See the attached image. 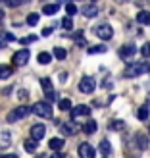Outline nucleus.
Wrapping results in <instances>:
<instances>
[{
  "instance_id": "obj_24",
  "label": "nucleus",
  "mask_w": 150,
  "mask_h": 158,
  "mask_svg": "<svg viewBox=\"0 0 150 158\" xmlns=\"http://www.w3.org/2000/svg\"><path fill=\"white\" fill-rule=\"evenodd\" d=\"M135 139H137V145H139V148H140V151H144V148L148 147V139L143 135V133H139V135H137Z\"/></svg>"
},
{
  "instance_id": "obj_25",
  "label": "nucleus",
  "mask_w": 150,
  "mask_h": 158,
  "mask_svg": "<svg viewBox=\"0 0 150 158\" xmlns=\"http://www.w3.org/2000/svg\"><path fill=\"white\" fill-rule=\"evenodd\" d=\"M39 19H41V14H37V12H33V14L27 15V23H29L31 27H35L37 23H39Z\"/></svg>"
},
{
  "instance_id": "obj_1",
  "label": "nucleus",
  "mask_w": 150,
  "mask_h": 158,
  "mask_svg": "<svg viewBox=\"0 0 150 158\" xmlns=\"http://www.w3.org/2000/svg\"><path fill=\"white\" fill-rule=\"evenodd\" d=\"M146 72H150V64H146V62H131V64L125 68L123 75L125 77H139Z\"/></svg>"
},
{
  "instance_id": "obj_19",
  "label": "nucleus",
  "mask_w": 150,
  "mask_h": 158,
  "mask_svg": "<svg viewBox=\"0 0 150 158\" xmlns=\"http://www.w3.org/2000/svg\"><path fill=\"white\" fill-rule=\"evenodd\" d=\"M58 10H60V4H46V6L43 8V14H44V15H54Z\"/></svg>"
},
{
  "instance_id": "obj_39",
  "label": "nucleus",
  "mask_w": 150,
  "mask_h": 158,
  "mask_svg": "<svg viewBox=\"0 0 150 158\" xmlns=\"http://www.w3.org/2000/svg\"><path fill=\"white\" fill-rule=\"evenodd\" d=\"M2 158H18V154H4Z\"/></svg>"
},
{
  "instance_id": "obj_18",
  "label": "nucleus",
  "mask_w": 150,
  "mask_h": 158,
  "mask_svg": "<svg viewBox=\"0 0 150 158\" xmlns=\"http://www.w3.org/2000/svg\"><path fill=\"white\" fill-rule=\"evenodd\" d=\"M96 129H98V125H96V122H94V120H89V122H87V123L83 125V131L87 133V135H91V133H94Z\"/></svg>"
},
{
  "instance_id": "obj_31",
  "label": "nucleus",
  "mask_w": 150,
  "mask_h": 158,
  "mask_svg": "<svg viewBox=\"0 0 150 158\" xmlns=\"http://www.w3.org/2000/svg\"><path fill=\"white\" fill-rule=\"evenodd\" d=\"M110 129H116V131L123 129V122H121V120H114L112 123H110Z\"/></svg>"
},
{
  "instance_id": "obj_23",
  "label": "nucleus",
  "mask_w": 150,
  "mask_h": 158,
  "mask_svg": "<svg viewBox=\"0 0 150 158\" xmlns=\"http://www.w3.org/2000/svg\"><path fill=\"white\" fill-rule=\"evenodd\" d=\"M60 129H62L64 135H73V133L77 131V127H75V125H71V123H62Z\"/></svg>"
},
{
  "instance_id": "obj_34",
  "label": "nucleus",
  "mask_w": 150,
  "mask_h": 158,
  "mask_svg": "<svg viewBox=\"0 0 150 158\" xmlns=\"http://www.w3.org/2000/svg\"><path fill=\"white\" fill-rule=\"evenodd\" d=\"M37 41V35H29L25 39H19V44H27V43H35Z\"/></svg>"
},
{
  "instance_id": "obj_12",
  "label": "nucleus",
  "mask_w": 150,
  "mask_h": 158,
  "mask_svg": "<svg viewBox=\"0 0 150 158\" xmlns=\"http://www.w3.org/2000/svg\"><path fill=\"white\" fill-rule=\"evenodd\" d=\"M81 14L85 15V18H94V15H98V6H96V4L83 6V8H81Z\"/></svg>"
},
{
  "instance_id": "obj_37",
  "label": "nucleus",
  "mask_w": 150,
  "mask_h": 158,
  "mask_svg": "<svg viewBox=\"0 0 150 158\" xmlns=\"http://www.w3.org/2000/svg\"><path fill=\"white\" fill-rule=\"evenodd\" d=\"M67 79H69V73H60V81L62 83H66Z\"/></svg>"
},
{
  "instance_id": "obj_15",
  "label": "nucleus",
  "mask_w": 150,
  "mask_h": 158,
  "mask_svg": "<svg viewBox=\"0 0 150 158\" xmlns=\"http://www.w3.org/2000/svg\"><path fill=\"white\" fill-rule=\"evenodd\" d=\"M137 21L140 23V25H150V12H146V10L139 12L137 14Z\"/></svg>"
},
{
  "instance_id": "obj_10",
  "label": "nucleus",
  "mask_w": 150,
  "mask_h": 158,
  "mask_svg": "<svg viewBox=\"0 0 150 158\" xmlns=\"http://www.w3.org/2000/svg\"><path fill=\"white\" fill-rule=\"evenodd\" d=\"M77 152H79V156H81V158H94V148L89 143H81V145H79V148H77Z\"/></svg>"
},
{
  "instance_id": "obj_27",
  "label": "nucleus",
  "mask_w": 150,
  "mask_h": 158,
  "mask_svg": "<svg viewBox=\"0 0 150 158\" xmlns=\"http://www.w3.org/2000/svg\"><path fill=\"white\" fill-rule=\"evenodd\" d=\"M62 27H64L66 31H71V29H73V21H71V18H69V15L62 19Z\"/></svg>"
},
{
  "instance_id": "obj_36",
  "label": "nucleus",
  "mask_w": 150,
  "mask_h": 158,
  "mask_svg": "<svg viewBox=\"0 0 150 158\" xmlns=\"http://www.w3.org/2000/svg\"><path fill=\"white\" fill-rule=\"evenodd\" d=\"M48 35H52V27H44L43 29V37H48Z\"/></svg>"
},
{
  "instance_id": "obj_21",
  "label": "nucleus",
  "mask_w": 150,
  "mask_h": 158,
  "mask_svg": "<svg viewBox=\"0 0 150 158\" xmlns=\"http://www.w3.org/2000/svg\"><path fill=\"white\" fill-rule=\"evenodd\" d=\"M100 152L104 154V156H108L110 152H112V145H110L108 139H102V141H100Z\"/></svg>"
},
{
  "instance_id": "obj_2",
  "label": "nucleus",
  "mask_w": 150,
  "mask_h": 158,
  "mask_svg": "<svg viewBox=\"0 0 150 158\" xmlns=\"http://www.w3.org/2000/svg\"><path fill=\"white\" fill-rule=\"evenodd\" d=\"M33 112L37 116H41V118H52V106H50V102L48 100H41V102H35V106H33Z\"/></svg>"
},
{
  "instance_id": "obj_4",
  "label": "nucleus",
  "mask_w": 150,
  "mask_h": 158,
  "mask_svg": "<svg viewBox=\"0 0 150 158\" xmlns=\"http://www.w3.org/2000/svg\"><path fill=\"white\" fill-rule=\"evenodd\" d=\"M94 35L102 41H110V39L114 37V29L112 25H108V23H102V25H96L94 27Z\"/></svg>"
},
{
  "instance_id": "obj_13",
  "label": "nucleus",
  "mask_w": 150,
  "mask_h": 158,
  "mask_svg": "<svg viewBox=\"0 0 150 158\" xmlns=\"http://www.w3.org/2000/svg\"><path fill=\"white\" fill-rule=\"evenodd\" d=\"M12 145V133L10 131H2L0 133V151H4Z\"/></svg>"
},
{
  "instance_id": "obj_11",
  "label": "nucleus",
  "mask_w": 150,
  "mask_h": 158,
  "mask_svg": "<svg viewBox=\"0 0 150 158\" xmlns=\"http://www.w3.org/2000/svg\"><path fill=\"white\" fill-rule=\"evenodd\" d=\"M44 133H46V127H44L43 123H35L33 127H31V137L37 139V141H41L44 137Z\"/></svg>"
},
{
  "instance_id": "obj_33",
  "label": "nucleus",
  "mask_w": 150,
  "mask_h": 158,
  "mask_svg": "<svg viewBox=\"0 0 150 158\" xmlns=\"http://www.w3.org/2000/svg\"><path fill=\"white\" fill-rule=\"evenodd\" d=\"M25 0H4V4L6 6H12V8H15V6H21Z\"/></svg>"
},
{
  "instance_id": "obj_16",
  "label": "nucleus",
  "mask_w": 150,
  "mask_h": 158,
  "mask_svg": "<svg viewBox=\"0 0 150 158\" xmlns=\"http://www.w3.org/2000/svg\"><path fill=\"white\" fill-rule=\"evenodd\" d=\"M52 56L56 58V60H66L67 58V50L62 48V46H56V48L52 50Z\"/></svg>"
},
{
  "instance_id": "obj_20",
  "label": "nucleus",
  "mask_w": 150,
  "mask_h": 158,
  "mask_svg": "<svg viewBox=\"0 0 150 158\" xmlns=\"http://www.w3.org/2000/svg\"><path fill=\"white\" fill-rule=\"evenodd\" d=\"M148 116H150L148 106H140V108L137 110V118H139L140 122H146V120H148Z\"/></svg>"
},
{
  "instance_id": "obj_22",
  "label": "nucleus",
  "mask_w": 150,
  "mask_h": 158,
  "mask_svg": "<svg viewBox=\"0 0 150 158\" xmlns=\"http://www.w3.org/2000/svg\"><path fill=\"white\" fill-rule=\"evenodd\" d=\"M12 66H6V64H2L0 66V79H8V77H12Z\"/></svg>"
},
{
  "instance_id": "obj_14",
  "label": "nucleus",
  "mask_w": 150,
  "mask_h": 158,
  "mask_svg": "<svg viewBox=\"0 0 150 158\" xmlns=\"http://www.w3.org/2000/svg\"><path fill=\"white\" fill-rule=\"evenodd\" d=\"M66 141L62 139V137H56V139H50V143H48V148L50 151H62V147H64Z\"/></svg>"
},
{
  "instance_id": "obj_7",
  "label": "nucleus",
  "mask_w": 150,
  "mask_h": 158,
  "mask_svg": "<svg viewBox=\"0 0 150 158\" xmlns=\"http://www.w3.org/2000/svg\"><path fill=\"white\" fill-rule=\"evenodd\" d=\"M29 58H31V52L27 48H21V50H18V52L14 54V64L21 68V66H25L27 62H29Z\"/></svg>"
},
{
  "instance_id": "obj_8",
  "label": "nucleus",
  "mask_w": 150,
  "mask_h": 158,
  "mask_svg": "<svg viewBox=\"0 0 150 158\" xmlns=\"http://www.w3.org/2000/svg\"><path fill=\"white\" fill-rule=\"evenodd\" d=\"M87 116H91V106L79 104V106L71 108V118H73V120H79V118H87Z\"/></svg>"
},
{
  "instance_id": "obj_17",
  "label": "nucleus",
  "mask_w": 150,
  "mask_h": 158,
  "mask_svg": "<svg viewBox=\"0 0 150 158\" xmlns=\"http://www.w3.org/2000/svg\"><path fill=\"white\" fill-rule=\"evenodd\" d=\"M23 147H25V151H27V152H35L37 148H39V141L31 137V139L25 141V145H23Z\"/></svg>"
},
{
  "instance_id": "obj_40",
  "label": "nucleus",
  "mask_w": 150,
  "mask_h": 158,
  "mask_svg": "<svg viewBox=\"0 0 150 158\" xmlns=\"http://www.w3.org/2000/svg\"><path fill=\"white\" fill-rule=\"evenodd\" d=\"M4 41H6V39H4L2 35H0V46H2V44H4Z\"/></svg>"
},
{
  "instance_id": "obj_28",
  "label": "nucleus",
  "mask_w": 150,
  "mask_h": 158,
  "mask_svg": "<svg viewBox=\"0 0 150 158\" xmlns=\"http://www.w3.org/2000/svg\"><path fill=\"white\" fill-rule=\"evenodd\" d=\"M58 106H60V110H64V112H66V110H71V100H69V98H62Z\"/></svg>"
},
{
  "instance_id": "obj_5",
  "label": "nucleus",
  "mask_w": 150,
  "mask_h": 158,
  "mask_svg": "<svg viewBox=\"0 0 150 158\" xmlns=\"http://www.w3.org/2000/svg\"><path fill=\"white\" fill-rule=\"evenodd\" d=\"M31 110H33V108H29V106H18V108H14L12 112L8 114V122L14 123V122H18V120H23Z\"/></svg>"
},
{
  "instance_id": "obj_32",
  "label": "nucleus",
  "mask_w": 150,
  "mask_h": 158,
  "mask_svg": "<svg viewBox=\"0 0 150 158\" xmlns=\"http://www.w3.org/2000/svg\"><path fill=\"white\" fill-rule=\"evenodd\" d=\"M140 54H143L146 60H150V43H146L143 48H140Z\"/></svg>"
},
{
  "instance_id": "obj_9",
  "label": "nucleus",
  "mask_w": 150,
  "mask_h": 158,
  "mask_svg": "<svg viewBox=\"0 0 150 158\" xmlns=\"http://www.w3.org/2000/svg\"><path fill=\"white\" fill-rule=\"evenodd\" d=\"M135 54H137V46L135 44H125V46L120 48V58L121 60H131Z\"/></svg>"
},
{
  "instance_id": "obj_26",
  "label": "nucleus",
  "mask_w": 150,
  "mask_h": 158,
  "mask_svg": "<svg viewBox=\"0 0 150 158\" xmlns=\"http://www.w3.org/2000/svg\"><path fill=\"white\" fill-rule=\"evenodd\" d=\"M39 64H43V66H46V64H50V60H52V56H50V54L48 52H41V54H39Z\"/></svg>"
},
{
  "instance_id": "obj_29",
  "label": "nucleus",
  "mask_w": 150,
  "mask_h": 158,
  "mask_svg": "<svg viewBox=\"0 0 150 158\" xmlns=\"http://www.w3.org/2000/svg\"><path fill=\"white\" fill-rule=\"evenodd\" d=\"M102 52H106V46H104V44H100V46H91V48H89V54H102Z\"/></svg>"
},
{
  "instance_id": "obj_38",
  "label": "nucleus",
  "mask_w": 150,
  "mask_h": 158,
  "mask_svg": "<svg viewBox=\"0 0 150 158\" xmlns=\"http://www.w3.org/2000/svg\"><path fill=\"white\" fill-rule=\"evenodd\" d=\"M50 158H64V154H62V152H60V151H54V152H52V156H50Z\"/></svg>"
},
{
  "instance_id": "obj_3",
  "label": "nucleus",
  "mask_w": 150,
  "mask_h": 158,
  "mask_svg": "<svg viewBox=\"0 0 150 158\" xmlns=\"http://www.w3.org/2000/svg\"><path fill=\"white\" fill-rule=\"evenodd\" d=\"M94 89H96V81H94L92 75H85V77H81V81H79V91L85 93V94H91Z\"/></svg>"
},
{
  "instance_id": "obj_6",
  "label": "nucleus",
  "mask_w": 150,
  "mask_h": 158,
  "mask_svg": "<svg viewBox=\"0 0 150 158\" xmlns=\"http://www.w3.org/2000/svg\"><path fill=\"white\" fill-rule=\"evenodd\" d=\"M41 85H43V93H44V97L48 102H52L54 98H56V91H54V87H52V81L48 77H43L41 79Z\"/></svg>"
},
{
  "instance_id": "obj_41",
  "label": "nucleus",
  "mask_w": 150,
  "mask_h": 158,
  "mask_svg": "<svg viewBox=\"0 0 150 158\" xmlns=\"http://www.w3.org/2000/svg\"><path fill=\"white\" fill-rule=\"evenodd\" d=\"M148 104H150V94H148Z\"/></svg>"
},
{
  "instance_id": "obj_35",
  "label": "nucleus",
  "mask_w": 150,
  "mask_h": 158,
  "mask_svg": "<svg viewBox=\"0 0 150 158\" xmlns=\"http://www.w3.org/2000/svg\"><path fill=\"white\" fill-rule=\"evenodd\" d=\"M75 43H77V46H85V44H87V41H85L83 33H81V35H79V33L75 35Z\"/></svg>"
},
{
  "instance_id": "obj_30",
  "label": "nucleus",
  "mask_w": 150,
  "mask_h": 158,
  "mask_svg": "<svg viewBox=\"0 0 150 158\" xmlns=\"http://www.w3.org/2000/svg\"><path fill=\"white\" fill-rule=\"evenodd\" d=\"M66 12H67V15H75L77 14V6L73 2H67L66 4Z\"/></svg>"
}]
</instances>
